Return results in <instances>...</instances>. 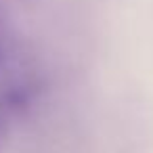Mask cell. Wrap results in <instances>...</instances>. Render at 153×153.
<instances>
[{
	"label": "cell",
	"instance_id": "obj_1",
	"mask_svg": "<svg viewBox=\"0 0 153 153\" xmlns=\"http://www.w3.org/2000/svg\"><path fill=\"white\" fill-rule=\"evenodd\" d=\"M15 51V30L11 15L7 13L4 7H0V71H4L13 59Z\"/></svg>",
	"mask_w": 153,
	"mask_h": 153
}]
</instances>
